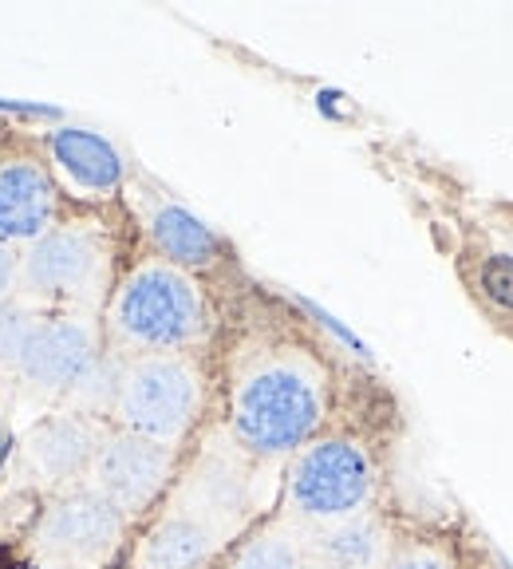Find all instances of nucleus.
<instances>
[{
  "mask_svg": "<svg viewBox=\"0 0 513 569\" xmlns=\"http://www.w3.org/2000/svg\"><path fill=\"white\" fill-rule=\"evenodd\" d=\"M324 419L320 376L301 356H273L233 391V431L256 455H284L309 443Z\"/></svg>",
  "mask_w": 513,
  "mask_h": 569,
  "instance_id": "obj_1",
  "label": "nucleus"
},
{
  "mask_svg": "<svg viewBox=\"0 0 513 569\" xmlns=\"http://www.w3.org/2000/svg\"><path fill=\"white\" fill-rule=\"evenodd\" d=\"M111 325L134 348L174 352L202 337L205 305L198 284L174 266H142L123 281L111 305Z\"/></svg>",
  "mask_w": 513,
  "mask_h": 569,
  "instance_id": "obj_2",
  "label": "nucleus"
},
{
  "mask_svg": "<svg viewBox=\"0 0 513 569\" xmlns=\"http://www.w3.org/2000/svg\"><path fill=\"white\" fill-rule=\"evenodd\" d=\"M202 383L190 360L170 352L139 356L115 388V411L127 423L131 436L154 439L170 447L174 439L187 436V427L198 416Z\"/></svg>",
  "mask_w": 513,
  "mask_h": 569,
  "instance_id": "obj_3",
  "label": "nucleus"
},
{
  "mask_svg": "<svg viewBox=\"0 0 513 569\" xmlns=\"http://www.w3.org/2000/svg\"><path fill=\"white\" fill-rule=\"evenodd\" d=\"M372 495V462L348 439H324L301 451L289 475V498L304 518L344 522Z\"/></svg>",
  "mask_w": 513,
  "mask_h": 569,
  "instance_id": "obj_4",
  "label": "nucleus"
},
{
  "mask_svg": "<svg viewBox=\"0 0 513 569\" xmlns=\"http://www.w3.org/2000/svg\"><path fill=\"white\" fill-rule=\"evenodd\" d=\"M17 372L48 391H91L103 372L95 329L80 317L36 320Z\"/></svg>",
  "mask_w": 513,
  "mask_h": 569,
  "instance_id": "obj_5",
  "label": "nucleus"
},
{
  "mask_svg": "<svg viewBox=\"0 0 513 569\" xmlns=\"http://www.w3.org/2000/svg\"><path fill=\"white\" fill-rule=\"evenodd\" d=\"M107 253L88 230H52L32 241L20 261V281L44 297H91L103 284Z\"/></svg>",
  "mask_w": 513,
  "mask_h": 569,
  "instance_id": "obj_6",
  "label": "nucleus"
},
{
  "mask_svg": "<svg viewBox=\"0 0 513 569\" xmlns=\"http://www.w3.org/2000/svg\"><path fill=\"white\" fill-rule=\"evenodd\" d=\"M167 479L170 447L154 443V439L123 431V436L107 439L95 451V490L103 498H111L123 515H134V510L147 507Z\"/></svg>",
  "mask_w": 513,
  "mask_h": 569,
  "instance_id": "obj_7",
  "label": "nucleus"
},
{
  "mask_svg": "<svg viewBox=\"0 0 513 569\" xmlns=\"http://www.w3.org/2000/svg\"><path fill=\"white\" fill-rule=\"evenodd\" d=\"M119 533H123V510L99 490H76L44 515L40 546L68 558H95L119 542Z\"/></svg>",
  "mask_w": 513,
  "mask_h": 569,
  "instance_id": "obj_8",
  "label": "nucleus"
},
{
  "mask_svg": "<svg viewBox=\"0 0 513 569\" xmlns=\"http://www.w3.org/2000/svg\"><path fill=\"white\" fill-rule=\"evenodd\" d=\"M56 222V187L28 159L0 162V246H32Z\"/></svg>",
  "mask_w": 513,
  "mask_h": 569,
  "instance_id": "obj_9",
  "label": "nucleus"
},
{
  "mask_svg": "<svg viewBox=\"0 0 513 569\" xmlns=\"http://www.w3.org/2000/svg\"><path fill=\"white\" fill-rule=\"evenodd\" d=\"M95 431H91L88 419L76 416L48 419L28 436V459L36 462V471L52 475V479H68V475L83 471L95 459Z\"/></svg>",
  "mask_w": 513,
  "mask_h": 569,
  "instance_id": "obj_10",
  "label": "nucleus"
},
{
  "mask_svg": "<svg viewBox=\"0 0 513 569\" xmlns=\"http://www.w3.org/2000/svg\"><path fill=\"white\" fill-rule=\"evenodd\" d=\"M151 233H154V246L167 253L174 269H198L218 258L213 233L198 222L194 213L182 210V206H159V213L151 218Z\"/></svg>",
  "mask_w": 513,
  "mask_h": 569,
  "instance_id": "obj_11",
  "label": "nucleus"
},
{
  "mask_svg": "<svg viewBox=\"0 0 513 569\" xmlns=\"http://www.w3.org/2000/svg\"><path fill=\"white\" fill-rule=\"evenodd\" d=\"M383 530L375 518L352 515L332 522L320 533V566L324 569H380L383 561Z\"/></svg>",
  "mask_w": 513,
  "mask_h": 569,
  "instance_id": "obj_12",
  "label": "nucleus"
},
{
  "mask_svg": "<svg viewBox=\"0 0 513 569\" xmlns=\"http://www.w3.org/2000/svg\"><path fill=\"white\" fill-rule=\"evenodd\" d=\"M52 151H56V159H60V167L68 170L80 187L111 190L119 182V174H123L115 151L88 131H60L52 142Z\"/></svg>",
  "mask_w": 513,
  "mask_h": 569,
  "instance_id": "obj_13",
  "label": "nucleus"
},
{
  "mask_svg": "<svg viewBox=\"0 0 513 569\" xmlns=\"http://www.w3.org/2000/svg\"><path fill=\"white\" fill-rule=\"evenodd\" d=\"M213 550V538L194 518H170L147 542V569H198Z\"/></svg>",
  "mask_w": 513,
  "mask_h": 569,
  "instance_id": "obj_14",
  "label": "nucleus"
},
{
  "mask_svg": "<svg viewBox=\"0 0 513 569\" xmlns=\"http://www.w3.org/2000/svg\"><path fill=\"white\" fill-rule=\"evenodd\" d=\"M36 329V317L17 301H4L0 305V365H20V356H24V345Z\"/></svg>",
  "mask_w": 513,
  "mask_h": 569,
  "instance_id": "obj_15",
  "label": "nucleus"
},
{
  "mask_svg": "<svg viewBox=\"0 0 513 569\" xmlns=\"http://www.w3.org/2000/svg\"><path fill=\"white\" fill-rule=\"evenodd\" d=\"M233 569H301V558L284 538H256Z\"/></svg>",
  "mask_w": 513,
  "mask_h": 569,
  "instance_id": "obj_16",
  "label": "nucleus"
},
{
  "mask_svg": "<svg viewBox=\"0 0 513 569\" xmlns=\"http://www.w3.org/2000/svg\"><path fill=\"white\" fill-rule=\"evenodd\" d=\"M482 289H486V297L494 305L513 309V258H505V253L490 258L486 266H482Z\"/></svg>",
  "mask_w": 513,
  "mask_h": 569,
  "instance_id": "obj_17",
  "label": "nucleus"
},
{
  "mask_svg": "<svg viewBox=\"0 0 513 569\" xmlns=\"http://www.w3.org/2000/svg\"><path fill=\"white\" fill-rule=\"evenodd\" d=\"M388 569H451V561H446L443 553H434V550H411V553H403L399 561H391Z\"/></svg>",
  "mask_w": 513,
  "mask_h": 569,
  "instance_id": "obj_18",
  "label": "nucleus"
},
{
  "mask_svg": "<svg viewBox=\"0 0 513 569\" xmlns=\"http://www.w3.org/2000/svg\"><path fill=\"white\" fill-rule=\"evenodd\" d=\"M17 258H12V249L9 246H0V305L9 301L12 293V284H17Z\"/></svg>",
  "mask_w": 513,
  "mask_h": 569,
  "instance_id": "obj_19",
  "label": "nucleus"
},
{
  "mask_svg": "<svg viewBox=\"0 0 513 569\" xmlns=\"http://www.w3.org/2000/svg\"><path fill=\"white\" fill-rule=\"evenodd\" d=\"M301 569H324V566H301Z\"/></svg>",
  "mask_w": 513,
  "mask_h": 569,
  "instance_id": "obj_20",
  "label": "nucleus"
}]
</instances>
